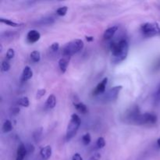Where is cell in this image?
<instances>
[{
  "mask_svg": "<svg viewBox=\"0 0 160 160\" xmlns=\"http://www.w3.org/2000/svg\"><path fill=\"white\" fill-rule=\"evenodd\" d=\"M129 45L126 39H120L119 41H113L110 44V50L112 53V61L118 63L126 60L128 54Z\"/></svg>",
  "mask_w": 160,
  "mask_h": 160,
  "instance_id": "6da1fadb",
  "label": "cell"
},
{
  "mask_svg": "<svg viewBox=\"0 0 160 160\" xmlns=\"http://www.w3.org/2000/svg\"><path fill=\"white\" fill-rule=\"evenodd\" d=\"M84 41L81 39H75L69 41L64 46L63 49V55L64 57L69 58L73 55L76 54L84 48Z\"/></svg>",
  "mask_w": 160,
  "mask_h": 160,
  "instance_id": "7a4b0ae2",
  "label": "cell"
},
{
  "mask_svg": "<svg viewBox=\"0 0 160 160\" xmlns=\"http://www.w3.org/2000/svg\"><path fill=\"white\" fill-rule=\"evenodd\" d=\"M81 120L80 119L79 116L77 114H73L71 116L70 121H69V124L67 126V129H66V141H69L73 137L77 134V131L79 129L80 126H81Z\"/></svg>",
  "mask_w": 160,
  "mask_h": 160,
  "instance_id": "3957f363",
  "label": "cell"
},
{
  "mask_svg": "<svg viewBox=\"0 0 160 160\" xmlns=\"http://www.w3.org/2000/svg\"><path fill=\"white\" fill-rule=\"evenodd\" d=\"M142 34L146 37H152L160 34V28L156 23H145L141 27Z\"/></svg>",
  "mask_w": 160,
  "mask_h": 160,
  "instance_id": "277c9868",
  "label": "cell"
},
{
  "mask_svg": "<svg viewBox=\"0 0 160 160\" xmlns=\"http://www.w3.org/2000/svg\"><path fill=\"white\" fill-rule=\"evenodd\" d=\"M157 122V116L153 113L146 112L144 114H139L134 123L137 124H155Z\"/></svg>",
  "mask_w": 160,
  "mask_h": 160,
  "instance_id": "5b68a950",
  "label": "cell"
},
{
  "mask_svg": "<svg viewBox=\"0 0 160 160\" xmlns=\"http://www.w3.org/2000/svg\"><path fill=\"white\" fill-rule=\"evenodd\" d=\"M123 87L121 85L115 86V87H112L110 90L108 92L107 95H106V98L109 101H115L116 99L118 98V95H119L120 92L122 90Z\"/></svg>",
  "mask_w": 160,
  "mask_h": 160,
  "instance_id": "8992f818",
  "label": "cell"
},
{
  "mask_svg": "<svg viewBox=\"0 0 160 160\" xmlns=\"http://www.w3.org/2000/svg\"><path fill=\"white\" fill-rule=\"evenodd\" d=\"M107 81H108V78H105L103 81H101V82L96 86V88H95L94 91H93V95H98L104 93L105 91H106Z\"/></svg>",
  "mask_w": 160,
  "mask_h": 160,
  "instance_id": "52a82bcc",
  "label": "cell"
},
{
  "mask_svg": "<svg viewBox=\"0 0 160 160\" xmlns=\"http://www.w3.org/2000/svg\"><path fill=\"white\" fill-rule=\"evenodd\" d=\"M40 38H41V34L36 30H31L27 35V39L28 42L32 43V44L37 42L40 39Z\"/></svg>",
  "mask_w": 160,
  "mask_h": 160,
  "instance_id": "ba28073f",
  "label": "cell"
},
{
  "mask_svg": "<svg viewBox=\"0 0 160 160\" xmlns=\"http://www.w3.org/2000/svg\"><path fill=\"white\" fill-rule=\"evenodd\" d=\"M52 152V147L50 145H46L45 147H43L40 151V155L42 158L43 160H48L51 157Z\"/></svg>",
  "mask_w": 160,
  "mask_h": 160,
  "instance_id": "9c48e42d",
  "label": "cell"
},
{
  "mask_svg": "<svg viewBox=\"0 0 160 160\" xmlns=\"http://www.w3.org/2000/svg\"><path fill=\"white\" fill-rule=\"evenodd\" d=\"M33 77V71L30 66H26L23 68V73L21 75V81H27L30 80Z\"/></svg>",
  "mask_w": 160,
  "mask_h": 160,
  "instance_id": "30bf717a",
  "label": "cell"
},
{
  "mask_svg": "<svg viewBox=\"0 0 160 160\" xmlns=\"http://www.w3.org/2000/svg\"><path fill=\"white\" fill-rule=\"evenodd\" d=\"M118 30V26H112L111 27H109L108 29H106L105 31L104 34H103V38L105 39H111L112 37L114 36V35L116 34V32H117Z\"/></svg>",
  "mask_w": 160,
  "mask_h": 160,
  "instance_id": "8fae6325",
  "label": "cell"
},
{
  "mask_svg": "<svg viewBox=\"0 0 160 160\" xmlns=\"http://www.w3.org/2000/svg\"><path fill=\"white\" fill-rule=\"evenodd\" d=\"M69 58L63 57L61 58L60 60V61H59V67H60L61 73H63V74H64L66 71L68 64H69Z\"/></svg>",
  "mask_w": 160,
  "mask_h": 160,
  "instance_id": "7c38bea8",
  "label": "cell"
},
{
  "mask_svg": "<svg viewBox=\"0 0 160 160\" xmlns=\"http://www.w3.org/2000/svg\"><path fill=\"white\" fill-rule=\"evenodd\" d=\"M56 98L54 95H50L48 97L46 100V103H45V106L48 109H52L56 106Z\"/></svg>",
  "mask_w": 160,
  "mask_h": 160,
  "instance_id": "4fadbf2b",
  "label": "cell"
},
{
  "mask_svg": "<svg viewBox=\"0 0 160 160\" xmlns=\"http://www.w3.org/2000/svg\"><path fill=\"white\" fill-rule=\"evenodd\" d=\"M27 154V148L23 144H20L19 145L18 149H17V156H21L25 158V156Z\"/></svg>",
  "mask_w": 160,
  "mask_h": 160,
  "instance_id": "5bb4252c",
  "label": "cell"
},
{
  "mask_svg": "<svg viewBox=\"0 0 160 160\" xmlns=\"http://www.w3.org/2000/svg\"><path fill=\"white\" fill-rule=\"evenodd\" d=\"M74 106H75V108H76L77 110H78V112H81V113L85 114L88 112V108H87V106L84 105V103H75Z\"/></svg>",
  "mask_w": 160,
  "mask_h": 160,
  "instance_id": "9a60e30c",
  "label": "cell"
},
{
  "mask_svg": "<svg viewBox=\"0 0 160 160\" xmlns=\"http://www.w3.org/2000/svg\"><path fill=\"white\" fill-rule=\"evenodd\" d=\"M13 130V124H12L11 121L7 120L4 122L3 125H2V131L4 133H8Z\"/></svg>",
  "mask_w": 160,
  "mask_h": 160,
  "instance_id": "2e32d148",
  "label": "cell"
},
{
  "mask_svg": "<svg viewBox=\"0 0 160 160\" xmlns=\"http://www.w3.org/2000/svg\"><path fill=\"white\" fill-rule=\"evenodd\" d=\"M0 22L2 23H5V24L9 25V26L13 27H17L20 26V23H16V22L13 21V20H10L9 19H5V18H1L0 19Z\"/></svg>",
  "mask_w": 160,
  "mask_h": 160,
  "instance_id": "e0dca14e",
  "label": "cell"
},
{
  "mask_svg": "<svg viewBox=\"0 0 160 160\" xmlns=\"http://www.w3.org/2000/svg\"><path fill=\"white\" fill-rule=\"evenodd\" d=\"M31 60L35 63H38L41 60V53L38 51H33L30 55Z\"/></svg>",
  "mask_w": 160,
  "mask_h": 160,
  "instance_id": "ac0fdd59",
  "label": "cell"
},
{
  "mask_svg": "<svg viewBox=\"0 0 160 160\" xmlns=\"http://www.w3.org/2000/svg\"><path fill=\"white\" fill-rule=\"evenodd\" d=\"M105 146H106V141H105L104 137H99L97 141H96V147H97V149H103V148H104Z\"/></svg>",
  "mask_w": 160,
  "mask_h": 160,
  "instance_id": "d6986e66",
  "label": "cell"
},
{
  "mask_svg": "<svg viewBox=\"0 0 160 160\" xmlns=\"http://www.w3.org/2000/svg\"><path fill=\"white\" fill-rule=\"evenodd\" d=\"M82 141L84 145H88L91 143V134L89 133H86L82 136Z\"/></svg>",
  "mask_w": 160,
  "mask_h": 160,
  "instance_id": "ffe728a7",
  "label": "cell"
},
{
  "mask_svg": "<svg viewBox=\"0 0 160 160\" xmlns=\"http://www.w3.org/2000/svg\"><path fill=\"white\" fill-rule=\"evenodd\" d=\"M67 10V6H61L56 10V13H57L59 16H60V17H63V16H65L66 14Z\"/></svg>",
  "mask_w": 160,
  "mask_h": 160,
  "instance_id": "44dd1931",
  "label": "cell"
},
{
  "mask_svg": "<svg viewBox=\"0 0 160 160\" xmlns=\"http://www.w3.org/2000/svg\"><path fill=\"white\" fill-rule=\"evenodd\" d=\"M19 105L23 106V107H28L30 105V102H29V99L27 97H23L19 100Z\"/></svg>",
  "mask_w": 160,
  "mask_h": 160,
  "instance_id": "7402d4cb",
  "label": "cell"
},
{
  "mask_svg": "<svg viewBox=\"0 0 160 160\" xmlns=\"http://www.w3.org/2000/svg\"><path fill=\"white\" fill-rule=\"evenodd\" d=\"M41 134H42V128H39L36 130L35 132L33 133V137L35 141H38L39 138L41 137Z\"/></svg>",
  "mask_w": 160,
  "mask_h": 160,
  "instance_id": "603a6c76",
  "label": "cell"
},
{
  "mask_svg": "<svg viewBox=\"0 0 160 160\" xmlns=\"http://www.w3.org/2000/svg\"><path fill=\"white\" fill-rule=\"evenodd\" d=\"M10 64L8 61H3L1 64V70L2 72H7L10 70Z\"/></svg>",
  "mask_w": 160,
  "mask_h": 160,
  "instance_id": "cb8c5ba5",
  "label": "cell"
},
{
  "mask_svg": "<svg viewBox=\"0 0 160 160\" xmlns=\"http://www.w3.org/2000/svg\"><path fill=\"white\" fill-rule=\"evenodd\" d=\"M15 56V51L13 48H9L6 53V59L7 60H12Z\"/></svg>",
  "mask_w": 160,
  "mask_h": 160,
  "instance_id": "d4e9b609",
  "label": "cell"
},
{
  "mask_svg": "<svg viewBox=\"0 0 160 160\" xmlns=\"http://www.w3.org/2000/svg\"><path fill=\"white\" fill-rule=\"evenodd\" d=\"M45 94H46V90H45V89H40V90H38V91H37L36 98L38 99H41L43 96L45 95Z\"/></svg>",
  "mask_w": 160,
  "mask_h": 160,
  "instance_id": "484cf974",
  "label": "cell"
},
{
  "mask_svg": "<svg viewBox=\"0 0 160 160\" xmlns=\"http://www.w3.org/2000/svg\"><path fill=\"white\" fill-rule=\"evenodd\" d=\"M50 48H51V50L53 52H56L59 50V48H60V44L58 42H54L52 44V45L50 46Z\"/></svg>",
  "mask_w": 160,
  "mask_h": 160,
  "instance_id": "4316f807",
  "label": "cell"
},
{
  "mask_svg": "<svg viewBox=\"0 0 160 160\" xmlns=\"http://www.w3.org/2000/svg\"><path fill=\"white\" fill-rule=\"evenodd\" d=\"M101 158V154L100 153H95L93 155L90 157L88 160H99Z\"/></svg>",
  "mask_w": 160,
  "mask_h": 160,
  "instance_id": "83f0119b",
  "label": "cell"
},
{
  "mask_svg": "<svg viewBox=\"0 0 160 160\" xmlns=\"http://www.w3.org/2000/svg\"><path fill=\"white\" fill-rule=\"evenodd\" d=\"M27 150V154L31 153V152H33L35 150V147H34L33 145H28V146H26Z\"/></svg>",
  "mask_w": 160,
  "mask_h": 160,
  "instance_id": "f1b7e54d",
  "label": "cell"
},
{
  "mask_svg": "<svg viewBox=\"0 0 160 160\" xmlns=\"http://www.w3.org/2000/svg\"><path fill=\"white\" fill-rule=\"evenodd\" d=\"M72 160H83V158L79 153H75L73 155Z\"/></svg>",
  "mask_w": 160,
  "mask_h": 160,
  "instance_id": "f546056e",
  "label": "cell"
},
{
  "mask_svg": "<svg viewBox=\"0 0 160 160\" xmlns=\"http://www.w3.org/2000/svg\"><path fill=\"white\" fill-rule=\"evenodd\" d=\"M155 99L158 101L160 100V84H159V86H158V90H157L156 94H155Z\"/></svg>",
  "mask_w": 160,
  "mask_h": 160,
  "instance_id": "4dcf8cb0",
  "label": "cell"
},
{
  "mask_svg": "<svg viewBox=\"0 0 160 160\" xmlns=\"http://www.w3.org/2000/svg\"><path fill=\"white\" fill-rule=\"evenodd\" d=\"M86 40H87L88 41H94V37L86 36Z\"/></svg>",
  "mask_w": 160,
  "mask_h": 160,
  "instance_id": "1f68e13d",
  "label": "cell"
},
{
  "mask_svg": "<svg viewBox=\"0 0 160 160\" xmlns=\"http://www.w3.org/2000/svg\"><path fill=\"white\" fill-rule=\"evenodd\" d=\"M19 112H20V109L19 108H14V109H13V112L12 113L17 114Z\"/></svg>",
  "mask_w": 160,
  "mask_h": 160,
  "instance_id": "d6a6232c",
  "label": "cell"
},
{
  "mask_svg": "<svg viewBox=\"0 0 160 160\" xmlns=\"http://www.w3.org/2000/svg\"><path fill=\"white\" fill-rule=\"evenodd\" d=\"M23 159H24V158H23V157L17 156V158H16V160H23Z\"/></svg>",
  "mask_w": 160,
  "mask_h": 160,
  "instance_id": "836d02e7",
  "label": "cell"
},
{
  "mask_svg": "<svg viewBox=\"0 0 160 160\" xmlns=\"http://www.w3.org/2000/svg\"><path fill=\"white\" fill-rule=\"evenodd\" d=\"M157 145H158V148L160 149V137L158 139V140H157Z\"/></svg>",
  "mask_w": 160,
  "mask_h": 160,
  "instance_id": "e575fe53",
  "label": "cell"
}]
</instances>
